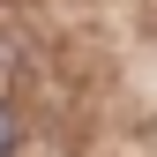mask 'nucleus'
<instances>
[{"label":"nucleus","mask_w":157,"mask_h":157,"mask_svg":"<svg viewBox=\"0 0 157 157\" xmlns=\"http://www.w3.org/2000/svg\"><path fill=\"white\" fill-rule=\"evenodd\" d=\"M8 150H15V120L0 112V157H8Z\"/></svg>","instance_id":"nucleus-1"},{"label":"nucleus","mask_w":157,"mask_h":157,"mask_svg":"<svg viewBox=\"0 0 157 157\" xmlns=\"http://www.w3.org/2000/svg\"><path fill=\"white\" fill-rule=\"evenodd\" d=\"M0 75H8V52H0Z\"/></svg>","instance_id":"nucleus-2"}]
</instances>
